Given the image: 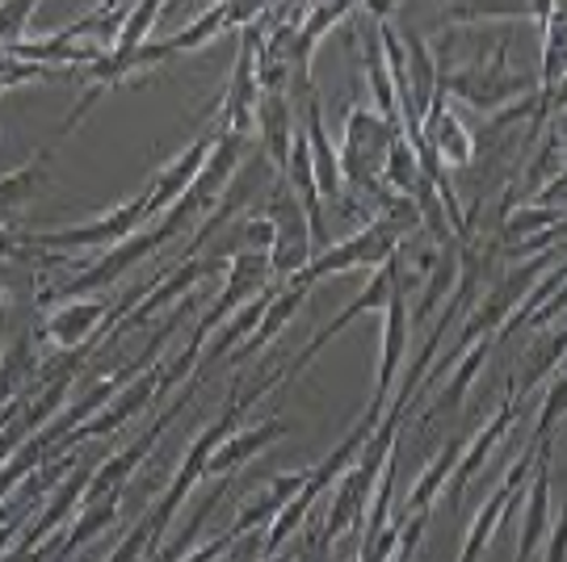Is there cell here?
Returning a JSON list of instances; mask_svg holds the SVG:
<instances>
[{
	"label": "cell",
	"mask_w": 567,
	"mask_h": 562,
	"mask_svg": "<svg viewBox=\"0 0 567 562\" xmlns=\"http://www.w3.org/2000/svg\"><path fill=\"white\" fill-rule=\"evenodd\" d=\"M307 290H295V285H282V290H274V299H269V306H265V315L257 320V327H252V336H244L231 353H227V362L240 365L248 362V357H257L265 344H274L278 336H282V327L290 320H295V311L303 306Z\"/></svg>",
	"instance_id": "cell-22"
},
{
	"label": "cell",
	"mask_w": 567,
	"mask_h": 562,
	"mask_svg": "<svg viewBox=\"0 0 567 562\" xmlns=\"http://www.w3.org/2000/svg\"><path fill=\"white\" fill-rule=\"evenodd\" d=\"M269 227H274V243H269V252H265V261H269V273H278V278H295V273H303L311 257H316V240H311V222H307L303 206L299 198L290 194V189H269V201H265L261 210Z\"/></svg>",
	"instance_id": "cell-7"
},
{
	"label": "cell",
	"mask_w": 567,
	"mask_h": 562,
	"mask_svg": "<svg viewBox=\"0 0 567 562\" xmlns=\"http://www.w3.org/2000/svg\"><path fill=\"white\" fill-rule=\"evenodd\" d=\"M492 348H496L492 341H475V344H471V348L463 353V357L454 362V378L446 382V391H442L437 399L429 403L425 424H429V420H437V416H446V412H458V407H463L466 391L475 386V378H480V370H484V362H487V353H492Z\"/></svg>",
	"instance_id": "cell-26"
},
{
	"label": "cell",
	"mask_w": 567,
	"mask_h": 562,
	"mask_svg": "<svg viewBox=\"0 0 567 562\" xmlns=\"http://www.w3.org/2000/svg\"><path fill=\"white\" fill-rule=\"evenodd\" d=\"M140 299V290L131 294L126 302ZM122 302V306H126ZM122 306H114V302L105 299H72V302H60L55 311H51V320H47V341L55 344V348H63V353H89V341L102 332V323L110 320V327L118 323V311Z\"/></svg>",
	"instance_id": "cell-11"
},
{
	"label": "cell",
	"mask_w": 567,
	"mask_h": 562,
	"mask_svg": "<svg viewBox=\"0 0 567 562\" xmlns=\"http://www.w3.org/2000/svg\"><path fill=\"white\" fill-rule=\"evenodd\" d=\"M30 18H34V4H25V0H9V4H0V55L9 51V46H18L25 42V30H30Z\"/></svg>",
	"instance_id": "cell-32"
},
{
	"label": "cell",
	"mask_w": 567,
	"mask_h": 562,
	"mask_svg": "<svg viewBox=\"0 0 567 562\" xmlns=\"http://www.w3.org/2000/svg\"><path fill=\"white\" fill-rule=\"evenodd\" d=\"M543 84H538V105L550 114V105H559V84H564V4H550L543 13Z\"/></svg>",
	"instance_id": "cell-24"
},
{
	"label": "cell",
	"mask_w": 567,
	"mask_h": 562,
	"mask_svg": "<svg viewBox=\"0 0 567 562\" xmlns=\"http://www.w3.org/2000/svg\"><path fill=\"white\" fill-rule=\"evenodd\" d=\"M400 424H404V412L386 407L379 428L370 433V441L362 445V454L353 458V466L337 479V491H332V503H328L324 524L316 529V562H328L332 545L341 542L344 533H358L365 521V508H370V496H374V482L383 475V466L391 462L395 454V437H400Z\"/></svg>",
	"instance_id": "cell-1"
},
{
	"label": "cell",
	"mask_w": 567,
	"mask_h": 562,
	"mask_svg": "<svg viewBox=\"0 0 567 562\" xmlns=\"http://www.w3.org/2000/svg\"><path fill=\"white\" fill-rule=\"evenodd\" d=\"M543 562H567V529L564 521H555V529L547 533V559Z\"/></svg>",
	"instance_id": "cell-35"
},
{
	"label": "cell",
	"mask_w": 567,
	"mask_h": 562,
	"mask_svg": "<svg viewBox=\"0 0 567 562\" xmlns=\"http://www.w3.org/2000/svg\"><path fill=\"white\" fill-rule=\"evenodd\" d=\"M307 479H311V466H307V470H290V475H274V479H269V487H265L261 496H257V500L248 503L240 517L231 521V529H227V533L240 542L248 529H265V524H269L274 517H278V512H282L286 503H290L295 496H299V491H303Z\"/></svg>",
	"instance_id": "cell-23"
},
{
	"label": "cell",
	"mask_w": 567,
	"mask_h": 562,
	"mask_svg": "<svg viewBox=\"0 0 567 562\" xmlns=\"http://www.w3.org/2000/svg\"><path fill=\"white\" fill-rule=\"evenodd\" d=\"M550 441H529V449H522V458L508 466L505 482L492 491L484 500V508L475 512V521H471V529H466V542H463V554H458V562H480L484 559L487 542L496 538V529L505 524V508L513 500H522L526 496V482H529V470H534V462H538V449Z\"/></svg>",
	"instance_id": "cell-10"
},
{
	"label": "cell",
	"mask_w": 567,
	"mask_h": 562,
	"mask_svg": "<svg viewBox=\"0 0 567 562\" xmlns=\"http://www.w3.org/2000/svg\"><path fill=\"white\" fill-rule=\"evenodd\" d=\"M215 139H219V131L210 126V131H203L198 139H194L189 147H185V152L177 156V160L164 164L161 173L152 177V185L143 189V194H147V219H161L164 210H168V206H173V201L182 198L185 189L194 185V177L203 173V164H206V156H210V147H215Z\"/></svg>",
	"instance_id": "cell-16"
},
{
	"label": "cell",
	"mask_w": 567,
	"mask_h": 562,
	"mask_svg": "<svg viewBox=\"0 0 567 562\" xmlns=\"http://www.w3.org/2000/svg\"><path fill=\"white\" fill-rule=\"evenodd\" d=\"M290 433V424L286 420H261V424H248V428H236L231 437H227L215 454H210V462H206V475H215V479H231L244 462H252L257 454H265L269 445H278Z\"/></svg>",
	"instance_id": "cell-20"
},
{
	"label": "cell",
	"mask_w": 567,
	"mask_h": 562,
	"mask_svg": "<svg viewBox=\"0 0 567 562\" xmlns=\"http://www.w3.org/2000/svg\"><path fill=\"white\" fill-rule=\"evenodd\" d=\"M122 496H105V500L97 503H84V512H81V521L72 524V533H68V542L60 545V554H55V562H68L76 550H81L84 542H93L97 533H105L110 524L118 521V508H122Z\"/></svg>",
	"instance_id": "cell-28"
},
{
	"label": "cell",
	"mask_w": 567,
	"mask_h": 562,
	"mask_svg": "<svg viewBox=\"0 0 567 562\" xmlns=\"http://www.w3.org/2000/svg\"><path fill=\"white\" fill-rule=\"evenodd\" d=\"M269 261H265V252H231L227 257V285L224 294L215 299V306L206 311L203 320H198V327H215V323H224L227 315H236L244 302H252L257 294H265L269 285Z\"/></svg>",
	"instance_id": "cell-17"
},
{
	"label": "cell",
	"mask_w": 567,
	"mask_h": 562,
	"mask_svg": "<svg viewBox=\"0 0 567 562\" xmlns=\"http://www.w3.org/2000/svg\"><path fill=\"white\" fill-rule=\"evenodd\" d=\"M143 222H147V194L122 201L93 222L55 227V231H18V240L25 252H84V248H114L126 236H135Z\"/></svg>",
	"instance_id": "cell-6"
},
{
	"label": "cell",
	"mask_w": 567,
	"mask_h": 562,
	"mask_svg": "<svg viewBox=\"0 0 567 562\" xmlns=\"http://www.w3.org/2000/svg\"><path fill=\"white\" fill-rule=\"evenodd\" d=\"M265 9L252 25L240 30V51H236V67H231V81H227L224 105H219V131L227 135H240L252 139L257 131V101H261V81H257V42H261Z\"/></svg>",
	"instance_id": "cell-9"
},
{
	"label": "cell",
	"mask_w": 567,
	"mask_h": 562,
	"mask_svg": "<svg viewBox=\"0 0 567 562\" xmlns=\"http://www.w3.org/2000/svg\"><path fill=\"white\" fill-rule=\"evenodd\" d=\"M437 93H446V97L454 93L471 110L496 118V114H505L517 101L529 97V81L508 67V46H501V51H492V60L471 63V67H454L446 76H437Z\"/></svg>",
	"instance_id": "cell-5"
},
{
	"label": "cell",
	"mask_w": 567,
	"mask_h": 562,
	"mask_svg": "<svg viewBox=\"0 0 567 562\" xmlns=\"http://www.w3.org/2000/svg\"><path fill=\"white\" fill-rule=\"evenodd\" d=\"M550 227H564V206H522V210H505L501 215V248L513 243H526L534 231H550Z\"/></svg>",
	"instance_id": "cell-29"
},
{
	"label": "cell",
	"mask_w": 567,
	"mask_h": 562,
	"mask_svg": "<svg viewBox=\"0 0 567 562\" xmlns=\"http://www.w3.org/2000/svg\"><path fill=\"white\" fill-rule=\"evenodd\" d=\"M47 164H51V152H34L25 164H18L13 173H4V177H0V219H4V215H13V210H21L25 201H34L42 189L51 185Z\"/></svg>",
	"instance_id": "cell-25"
},
{
	"label": "cell",
	"mask_w": 567,
	"mask_h": 562,
	"mask_svg": "<svg viewBox=\"0 0 567 562\" xmlns=\"http://www.w3.org/2000/svg\"><path fill=\"white\" fill-rule=\"evenodd\" d=\"M400 240H404V236H400V231L379 215V219L365 222L362 231H353L349 240L328 243L324 252H316L303 273H295L286 285H295V290H311L316 281L349 273V269H383V264L400 252Z\"/></svg>",
	"instance_id": "cell-4"
},
{
	"label": "cell",
	"mask_w": 567,
	"mask_h": 562,
	"mask_svg": "<svg viewBox=\"0 0 567 562\" xmlns=\"http://www.w3.org/2000/svg\"><path fill=\"white\" fill-rule=\"evenodd\" d=\"M526 487V517H522V529H517V554H513V562H534L538 545L547 542L550 533V445L538 449V462L529 470Z\"/></svg>",
	"instance_id": "cell-19"
},
{
	"label": "cell",
	"mask_w": 567,
	"mask_h": 562,
	"mask_svg": "<svg viewBox=\"0 0 567 562\" xmlns=\"http://www.w3.org/2000/svg\"><path fill=\"white\" fill-rule=\"evenodd\" d=\"M34 252H25L18 240V227H4L0 222V261H30Z\"/></svg>",
	"instance_id": "cell-34"
},
{
	"label": "cell",
	"mask_w": 567,
	"mask_h": 562,
	"mask_svg": "<svg viewBox=\"0 0 567 562\" xmlns=\"http://www.w3.org/2000/svg\"><path fill=\"white\" fill-rule=\"evenodd\" d=\"M559 194H564V173H555V177H550V181L534 194V201H529V206H550V210H555V206H559Z\"/></svg>",
	"instance_id": "cell-36"
},
{
	"label": "cell",
	"mask_w": 567,
	"mask_h": 562,
	"mask_svg": "<svg viewBox=\"0 0 567 562\" xmlns=\"http://www.w3.org/2000/svg\"><path fill=\"white\" fill-rule=\"evenodd\" d=\"M386 299H391V273H386V264H383V269H374V278L365 281L362 294L349 302L341 315H332V320H328L324 327H320V332H316V336H311V341H307L303 348H299V353H295V357L286 362V382L299 378L307 365H311V357H316L320 348H328V344L337 341V332H341L344 323H353L358 315H370V311H383Z\"/></svg>",
	"instance_id": "cell-15"
},
{
	"label": "cell",
	"mask_w": 567,
	"mask_h": 562,
	"mask_svg": "<svg viewBox=\"0 0 567 562\" xmlns=\"http://www.w3.org/2000/svg\"><path fill=\"white\" fill-rule=\"evenodd\" d=\"M383 315V353H379V378H374V395H370V407L365 412H374V416H383L386 412V399H391V382L400 374V365L408 357V341H412V323H408V294L404 290H395V281H391V299L386 306L379 311Z\"/></svg>",
	"instance_id": "cell-12"
},
{
	"label": "cell",
	"mask_w": 567,
	"mask_h": 562,
	"mask_svg": "<svg viewBox=\"0 0 567 562\" xmlns=\"http://www.w3.org/2000/svg\"><path fill=\"white\" fill-rule=\"evenodd\" d=\"M0 362H4V306H0Z\"/></svg>",
	"instance_id": "cell-37"
},
{
	"label": "cell",
	"mask_w": 567,
	"mask_h": 562,
	"mask_svg": "<svg viewBox=\"0 0 567 562\" xmlns=\"http://www.w3.org/2000/svg\"><path fill=\"white\" fill-rule=\"evenodd\" d=\"M295 131H299V122H295L290 97H286V93H269V89H261V101H257V135H261V156L269 160V168L286 173Z\"/></svg>",
	"instance_id": "cell-21"
},
{
	"label": "cell",
	"mask_w": 567,
	"mask_h": 562,
	"mask_svg": "<svg viewBox=\"0 0 567 562\" xmlns=\"http://www.w3.org/2000/svg\"><path fill=\"white\" fill-rule=\"evenodd\" d=\"M219 269H227V261L219 257V252H215V257H203V261H198V257L182 261L177 269H173V273H168V278L161 281V285H156V290H152V299L135 302V306H131L126 315H118V323H114V327H110L105 336H122V332H131V327L147 323L152 315H156V311H164L168 302L185 299V294H189V290H194L198 281L210 278V273H219Z\"/></svg>",
	"instance_id": "cell-13"
},
{
	"label": "cell",
	"mask_w": 567,
	"mask_h": 562,
	"mask_svg": "<svg viewBox=\"0 0 567 562\" xmlns=\"http://www.w3.org/2000/svg\"><path fill=\"white\" fill-rule=\"evenodd\" d=\"M400 135L404 131L391 126L386 118H379L370 105H349L344 110V139H341V152H337L341 181L353 185L362 198H374L379 210L391 201V189L383 185V164L391 143L400 139Z\"/></svg>",
	"instance_id": "cell-3"
},
{
	"label": "cell",
	"mask_w": 567,
	"mask_h": 562,
	"mask_svg": "<svg viewBox=\"0 0 567 562\" xmlns=\"http://www.w3.org/2000/svg\"><path fill=\"white\" fill-rule=\"evenodd\" d=\"M458 454H463V445H458V441L442 445V454L429 462V470L421 475V479H416V487L408 491L404 508H400L395 517H408V512H433V500L446 491L450 475H454V466H458Z\"/></svg>",
	"instance_id": "cell-27"
},
{
	"label": "cell",
	"mask_w": 567,
	"mask_h": 562,
	"mask_svg": "<svg viewBox=\"0 0 567 562\" xmlns=\"http://www.w3.org/2000/svg\"><path fill=\"white\" fill-rule=\"evenodd\" d=\"M517 407H522V399L513 395V386H508V395L501 399V407H496V416L475 433V441L466 445L463 454H458V466H454V475H450V500H454V508H458V500H463L466 482L475 479L480 470H484V462L492 458V449L505 441L508 428H513V420H517Z\"/></svg>",
	"instance_id": "cell-18"
},
{
	"label": "cell",
	"mask_w": 567,
	"mask_h": 562,
	"mask_svg": "<svg viewBox=\"0 0 567 562\" xmlns=\"http://www.w3.org/2000/svg\"><path fill=\"white\" fill-rule=\"evenodd\" d=\"M559 362H564V332L547 336V341L529 353V370H526V378H522V391L513 386V395H517V399H526L529 391H534V382L547 378V374H555V370H559Z\"/></svg>",
	"instance_id": "cell-31"
},
{
	"label": "cell",
	"mask_w": 567,
	"mask_h": 562,
	"mask_svg": "<svg viewBox=\"0 0 567 562\" xmlns=\"http://www.w3.org/2000/svg\"><path fill=\"white\" fill-rule=\"evenodd\" d=\"M421 143H425V152L433 160L442 164V168H466V164L475 160V135L463 126V118L450 110V97L446 93H437L433 105H429L425 122H421Z\"/></svg>",
	"instance_id": "cell-14"
},
{
	"label": "cell",
	"mask_w": 567,
	"mask_h": 562,
	"mask_svg": "<svg viewBox=\"0 0 567 562\" xmlns=\"http://www.w3.org/2000/svg\"><path fill=\"white\" fill-rule=\"evenodd\" d=\"M189 222H194V215L185 210L182 201H173L161 219H156V227H152V231H135V236H126V240L114 243V248H105L102 257L89 264L84 273H76L72 281H63L60 290L42 294V302H55V306H60V302H72V299H81V294H97V290H105V285H114L126 269H135L140 261L156 257L164 243L177 240Z\"/></svg>",
	"instance_id": "cell-2"
},
{
	"label": "cell",
	"mask_w": 567,
	"mask_h": 562,
	"mask_svg": "<svg viewBox=\"0 0 567 562\" xmlns=\"http://www.w3.org/2000/svg\"><path fill=\"white\" fill-rule=\"evenodd\" d=\"M198 382H203V378L194 374V378L185 382L182 395L173 399V407H164L161 416L152 420V428H147V433H140V437L126 445V449H118V454H110V458H105V462L89 475V482H84V496H81L84 503H97V500H105V496H122V487H126V482H131V475L143 466V458L156 449V441L164 437V428H168V424L185 412V399L198 391Z\"/></svg>",
	"instance_id": "cell-8"
},
{
	"label": "cell",
	"mask_w": 567,
	"mask_h": 562,
	"mask_svg": "<svg viewBox=\"0 0 567 562\" xmlns=\"http://www.w3.org/2000/svg\"><path fill=\"white\" fill-rule=\"evenodd\" d=\"M231 545H236V538H231V533H219V538H210L206 545H194V550H189L182 562H219L227 550H231Z\"/></svg>",
	"instance_id": "cell-33"
},
{
	"label": "cell",
	"mask_w": 567,
	"mask_h": 562,
	"mask_svg": "<svg viewBox=\"0 0 567 562\" xmlns=\"http://www.w3.org/2000/svg\"><path fill=\"white\" fill-rule=\"evenodd\" d=\"M224 491H227V479H219L215 487H210V496H206L203 503H198V512L189 517V524H185V533H177V542H168V545H161L156 554H147L143 562H182L194 545H198V529L206 524V517L215 512V503L224 500Z\"/></svg>",
	"instance_id": "cell-30"
}]
</instances>
